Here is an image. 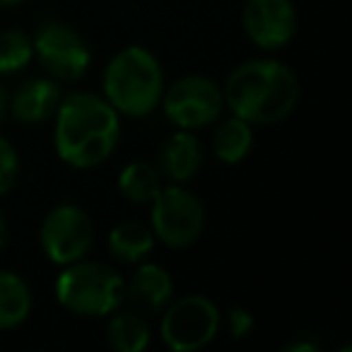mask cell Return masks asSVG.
I'll use <instances>...</instances> for the list:
<instances>
[{
	"mask_svg": "<svg viewBox=\"0 0 352 352\" xmlns=\"http://www.w3.org/2000/svg\"><path fill=\"white\" fill-rule=\"evenodd\" d=\"M20 176V155L6 135H0V196H6Z\"/></svg>",
	"mask_w": 352,
	"mask_h": 352,
	"instance_id": "cell-20",
	"label": "cell"
},
{
	"mask_svg": "<svg viewBox=\"0 0 352 352\" xmlns=\"http://www.w3.org/2000/svg\"><path fill=\"white\" fill-rule=\"evenodd\" d=\"M162 111L179 131H198L215 123L225 111L222 87L208 75H186L162 94Z\"/></svg>",
	"mask_w": 352,
	"mask_h": 352,
	"instance_id": "cell-8",
	"label": "cell"
},
{
	"mask_svg": "<svg viewBox=\"0 0 352 352\" xmlns=\"http://www.w3.org/2000/svg\"><path fill=\"white\" fill-rule=\"evenodd\" d=\"M227 326H230L232 338H246L251 331H254V316H251L249 309L236 307L227 314Z\"/></svg>",
	"mask_w": 352,
	"mask_h": 352,
	"instance_id": "cell-21",
	"label": "cell"
},
{
	"mask_svg": "<svg viewBox=\"0 0 352 352\" xmlns=\"http://www.w3.org/2000/svg\"><path fill=\"white\" fill-rule=\"evenodd\" d=\"M25 0H0V8H12V6H20Z\"/></svg>",
	"mask_w": 352,
	"mask_h": 352,
	"instance_id": "cell-25",
	"label": "cell"
},
{
	"mask_svg": "<svg viewBox=\"0 0 352 352\" xmlns=\"http://www.w3.org/2000/svg\"><path fill=\"white\" fill-rule=\"evenodd\" d=\"M251 147H254V126L234 113H232V118L222 121L212 135V150H215L217 160L225 164L244 162Z\"/></svg>",
	"mask_w": 352,
	"mask_h": 352,
	"instance_id": "cell-16",
	"label": "cell"
},
{
	"mask_svg": "<svg viewBox=\"0 0 352 352\" xmlns=\"http://www.w3.org/2000/svg\"><path fill=\"white\" fill-rule=\"evenodd\" d=\"M54 118V147L63 164L73 169H94L116 152L121 140V113L99 94H65Z\"/></svg>",
	"mask_w": 352,
	"mask_h": 352,
	"instance_id": "cell-1",
	"label": "cell"
},
{
	"mask_svg": "<svg viewBox=\"0 0 352 352\" xmlns=\"http://www.w3.org/2000/svg\"><path fill=\"white\" fill-rule=\"evenodd\" d=\"M39 241L46 258L63 268L89 254L94 241V225L80 206L63 203L46 215Z\"/></svg>",
	"mask_w": 352,
	"mask_h": 352,
	"instance_id": "cell-9",
	"label": "cell"
},
{
	"mask_svg": "<svg viewBox=\"0 0 352 352\" xmlns=\"http://www.w3.org/2000/svg\"><path fill=\"white\" fill-rule=\"evenodd\" d=\"M104 99L121 116H150L164 94V73L152 51L128 46L118 51L104 70Z\"/></svg>",
	"mask_w": 352,
	"mask_h": 352,
	"instance_id": "cell-3",
	"label": "cell"
},
{
	"mask_svg": "<svg viewBox=\"0 0 352 352\" xmlns=\"http://www.w3.org/2000/svg\"><path fill=\"white\" fill-rule=\"evenodd\" d=\"M244 32L258 49H285L297 34V10L292 0H246Z\"/></svg>",
	"mask_w": 352,
	"mask_h": 352,
	"instance_id": "cell-10",
	"label": "cell"
},
{
	"mask_svg": "<svg viewBox=\"0 0 352 352\" xmlns=\"http://www.w3.org/2000/svg\"><path fill=\"white\" fill-rule=\"evenodd\" d=\"M8 107H10V92H8L6 82H0V121L6 118Z\"/></svg>",
	"mask_w": 352,
	"mask_h": 352,
	"instance_id": "cell-23",
	"label": "cell"
},
{
	"mask_svg": "<svg viewBox=\"0 0 352 352\" xmlns=\"http://www.w3.org/2000/svg\"><path fill=\"white\" fill-rule=\"evenodd\" d=\"M60 99H63V92H60L58 80L32 78L22 82L15 89V94H10L8 111L12 113L15 121L25 123V126H39L54 116Z\"/></svg>",
	"mask_w": 352,
	"mask_h": 352,
	"instance_id": "cell-11",
	"label": "cell"
},
{
	"mask_svg": "<svg viewBox=\"0 0 352 352\" xmlns=\"http://www.w3.org/2000/svg\"><path fill=\"white\" fill-rule=\"evenodd\" d=\"M6 241H8V222L3 217V212H0V251L6 249Z\"/></svg>",
	"mask_w": 352,
	"mask_h": 352,
	"instance_id": "cell-24",
	"label": "cell"
},
{
	"mask_svg": "<svg viewBox=\"0 0 352 352\" xmlns=\"http://www.w3.org/2000/svg\"><path fill=\"white\" fill-rule=\"evenodd\" d=\"M109 345L116 352H145L150 347V328L147 321L135 311H113L107 328Z\"/></svg>",
	"mask_w": 352,
	"mask_h": 352,
	"instance_id": "cell-18",
	"label": "cell"
},
{
	"mask_svg": "<svg viewBox=\"0 0 352 352\" xmlns=\"http://www.w3.org/2000/svg\"><path fill=\"white\" fill-rule=\"evenodd\" d=\"M56 299L75 316H111L126 299V283L111 265L80 258L56 278Z\"/></svg>",
	"mask_w": 352,
	"mask_h": 352,
	"instance_id": "cell-4",
	"label": "cell"
},
{
	"mask_svg": "<svg viewBox=\"0 0 352 352\" xmlns=\"http://www.w3.org/2000/svg\"><path fill=\"white\" fill-rule=\"evenodd\" d=\"M321 345L311 340H297V342H289V345L283 347V352H318Z\"/></svg>",
	"mask_w": 352,
	"mask_h": 352,
	"instance_id": "cell-22",
	"label": "cell"
},
{
	"mask_svg": "<svg viewBox=\"0 0 352 352\" xmlns=\"http://www.w3.org/2000/svg\"><path fill=\"white\" fill-rule=\"evenodd\" d=\"M220 309L206 294H188L171 299L162 314L160 333L174 352H196L208 347L220 331Z\"/></svg>",
	"mask_w": 352,
	"mask_h": 352,
	"instance_id": "cell-6",
	"label": "cell"
},
{
	"mask_svg": "<svg viewBox=\"0 0 352 352\" xmlns=\"http://www.w3.org/2000/svg\"><path fill=\"white\" fill-rule=\"evenodd\" d=\"M206 162V147L193 131H176L160 150V174L171 184H188Z\"/></svg>",
	"mask_w": 352,
	"mask_h": 352,
	"instance_id": "cell-12",
	"label": "cell"
},
{
	"mask_svg": "<svg viewBox=\"0 0 352 352\" xmlns=\"http://www.w3.org/2000/svg\"><path fill=\"white\" fill-rule=\"evenodd\" d=\"M160 188L162 174L150 162H131L118 174V191L128 203H135V206H150Z\"/></svg>",
	"mask_w": 352,
	"mask_h": 352,
	"instance_id": "cell-17",
	"label": "cell"
},
{
	"mask_svg": "<svg viewBox=\"0 0 352 352\" xmlns=\"http://www.w3.org/2000/svg\"><path fill=\"white\" fill-rule=\"evenodd\" d=\"M32 46L41 68L58 82H75L87 73L92 63V51L85 36L63 20L39 22L32 36Z\"/></svg>",
	"mask_w": 352,
	"mask_h": 352,
	"instance_id": "cell-7",
	"label": "cell"
},
{
	"mask_svg": "<svg viewBox=\"0 0 352 352\" xmlns=\"http://www.w3.org/2000/svg\"><path fill=\"white\" fill-rule=\"evenodd\" d=\"M225 107L251 126H275L294 111L299 80L289 65L256 58L236 65L225 80Z\"/></svg>",
	"mask_w": 352,
	"mask_h": 352,
	"instance_id": "cell-2",
	"label": "cell"
},
{
	"mask_svg": "<svg viewBox=\"0 0 352 352\" xmlns=\"http://www.w3.org/2000/svg\"><path fill=\"white\" fill-rule=\"evenodd\" d=\"M157 239L152 230L142 222L128 220L109 232V254L126 265H138L152 254Z\"/></svg>",
	"mask_w": 352,
	"mask_h": 352,
	"instance_id": "cell-14",
	"label": "cell"
},
{
	"mask_svg": "<svg viewBox=\"0 0 352 352\" xmlns=\"http://www.w3.org/2000/svg\"><path fill=\"white\" fill-rule=\"evenodd\" d=\"M32 314L30 285L12 270H0V331L17 328Z\"/></svg>",
	"mask_w": 352,
	"mask_h": 352,
	"instance_id": "cell-15",
	"label": "cell"
},
{
	"mask_svg": "<svg viewBox=\"0 0 352 352\" xmlns=\"http://www.w3.org/2000/svg\"><path fill=\"white\" fill-rule=\"evenodd\" d=\"M34 58L32 36L22 30L0 32V75L22 73Z\"/></svg>",
	"mask_w": 352,
	"mask_h": 352,
	"instance_id": "cell-19",
	"label": "cell"
},
{
	"mask_svg": "<svg viewBox=\"0 0 352 352\" xmlns=\"http://www.w3.org/2000/svg\"><path fill=\"white\" fill-rule=\"evenodd\" d=\"M150 230L171 249H186L206 230V206L184 184L162 186L150 203Z\"/></svg>",
	"mask_w": 352,
	"mask_h": 352,
	"instance_id": "cell-5",
	"label": "cell"
},
{
	"mask_svg": "<svg viewBox=\"0 0 352 352\" xmlns=\"http://www.w3.org/2000/svg\"><path fill=\"white\" fill-rule=\"evenodd\" d=\"M140 268L133 273L131 283L126 287V297L135 309L145 314H160L166 304L174 299V280L169 270L157 263H138Z\"/></svg>",
	"mask_w": 352,
	"mask_h": 352,
	"instance_id": "cell-13",
	"label": "cell"
}]
</instances>
